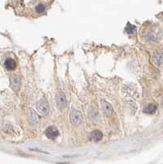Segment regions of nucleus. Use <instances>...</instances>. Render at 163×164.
Returning a JSON list of instances; mask_svg holds the SVG:
<instances>
[{
	"label": "nucleus",
	"instance_id": "obj_9",
	"mask_svg": "<svg viewBox=\"0 0 163 164\" xmlns=\"http://www.w3.org/2000/svg\"><path fill=\"white\" fill-rule=\"evenodd\" d=\"M102 106H103V109L104 111L105 114L107 115V116H110V115L112 113V106L110 105V103H108L106 101H102Z\"/></svg>",
	"mask_w": 163,
	"mask_h": 164
},
{
	"label": "nucleus",
	"instance_id": "obj_6",
	"mask_svg": "<svg viewBox=\"0 0 163 164\" xmlns=\"http://www.w3.org/2000/svg\"><path fill=\"white\" fill-rule=\"evenodd\" d=\"M45 135L50 140H54L56 137H58L59 135L58 130L57 129L56 127H48L45 131Z\"/></svg>",
	"mask_w": 163,
	"mask_h": 164
},
{
	"label": "nucleus",
	"instance_id": "obj_2",
	"mask_svg": "<svg viewBox=\"0 0 163 164\" xmlns=\"http://www.w3.org/2000/svg\"><path fill=\"white\" fill-rule=\"evenodd\" d=\"M152 61L157 66H161L163 64V49H157L153 52Z\"/></svg>",
	"mask_w": 163,
	"mask_h": 164
},
{
	"label": "nucleus",
	"instance_id": "obj_3",
	"mask_svg": "<svg viewBox=\"0 0 163 164\" xmlns=\"http://www.w3.org/2000/svg\"><path fill=\"white\" fill-rule=\"evenodd\" d=\"M71 121L74 125H79L82 121V115L78 110H72L70 115Z\"/></svg>",
	"mask_w": 163,
	"mask_h": 164
},
{
	"label": "nucleus",
	"instance_id": "obj_11",
	"mask_svg": "<svg viewBox=\"0 0 163 164\" xmlns=\"http://www.w3.org/2000/svg\"><path fill=\"white\" fill-rule=\"evenodd\" d=\"M157 108V107L156 104L150 103V104H148V105L145 107L144 109V112L145 113L152 114V113H154L155 112H156Z\"/></svg>",
	"mask_w": 163,
	"mask_h": 164
},
{
	"label": "nucleus",
	"instance_id": "obj_14",
	"mask_svg": "<svg viewBox=\"0 0 163 164\" xmlns=\"http://www.w3.org/2000/svg\"><path fill=\"white\" fill-rule=\"evenodd\" d=\"M125 31L128 33V34H134L135 32V26H132L131 23H128L127 24V26L125 29Z\"/></svg>",
	"mask_w": 163,
	"mask_h": 164
},
{
	"label": "nucleus",
	"instance_id": "obj_8",
	"mask_svg": "<svg viewBox=\"0 0 163 164\" xmlns=\"http://www.w3.org/2000/svg\"><path fill=\"white\" fill-rule=\"evenodd\" d=\"M4 66L7 70H14L16 68V62L12 58H7L4 63Z\"/></svg>",
	"mask_w": 163,
	"mask_h": 164
},
{
	"label": "nucleus",
	"instance_id": "obj_5",
	"mask_svg": "<svg viewBox=\"0 0 163 164\" xmlns=\"http://www.w3.org/2000/svg\"><path fill=\"white\" fill-rule=\"evenodd\" d=\"M56 101L60 108H64L66 106V97L62 92H58L56 94Z\"/></svg>",
	"mask_w": 163,
	"mask_h": 164
},
{
	"label": "nucleus",
	"instance_id": "obj_10",
	"mask_svg": "<svg viewBox=\"0 0 163 164\" xmlns=\"http://www.w3.org/2000/svg\"><path fill=\"white\" fill-rule=\"evenodd\" d=\"M91 139L95 142L101 140L103 139V133L99 131H94L91 134Z\"/></svg>",
	"mask_w": 163,
	"mask_h": 164
},
{
	"label": "nucleus",
	"instance_id": "obj_7",
	"mask_svg": "<svg viewBox=\"0 0 163 164\" xmlns=\"http://www.w3.org/2000/svg\"><path fill=\"white\" fill-rule=\"evenodd\" d=\"M29 121H30V124H35L36 122L39 121V117L38 115L35 113V111H33L32 109L29 110Z\"/></svg>",
	"mask_w": 163,
	"mask_h": 164
},
{
	"label": "nucleus",
	"instance_id": "obj_13",
	"mask_svg": "<svg viewBox=\"0 0 163 164\" xmlns=\"http://www.w3.org/2000/svg\"><path fill=\"white\" fill-rule=\"evenodd\" d=\"M20 85V82H19V79L17 77L12 78V87L13 89H17Z\"/></svg>",
	"mask_w": 163,
	"mask_h": 164
},
{
	"label": "nucleus",
	"instance_id": "obj_4",
	"mask_svg": "<svg viewBox=\"0 0 163 164\" xmlns=\"http://www.w3.org/2000/svg\"><path fill=\"white\" fill-rule=\"evenodd\" d=\"M38 110L42 114H47L49 111V103L46 99H41L38 103Z\"/></svg>",
	"mask_w": 163,
	"mask_h": 164
},
{
	"label": "nucleus",
	"instance_id": "obj_12",
	"mask_svg": "<svg viewBox=\"0 0 163 164\" xmlns=\"http://www.w3.org/2000/svg\"><path fill=\"white\" fill-rule=\"evenodd\" d=\"M45 10H46V7H45V5L42 4V3H40V4H38L36 7H35V11L37 13H44L45 12Z\"/></svg>",
	"mask_w": 163,
	"mask_h": 164
},
{
	"label": "nucleus",
	"instance_id": "obj_1",
	"mask_svg": "<svg viewBox=\"0 0 163 164\" xmlns=\"http://www.w3.org/2000/svg\"><path fill=\"white\" fill-rule=\"evenodd\" d=\"M159 30L157 28L148 29L145 31L144 38L148 41H157L159 38Z\"/></svg>",
	"mask_w": 163,
	"mask_h": 164
}]
</instances>
